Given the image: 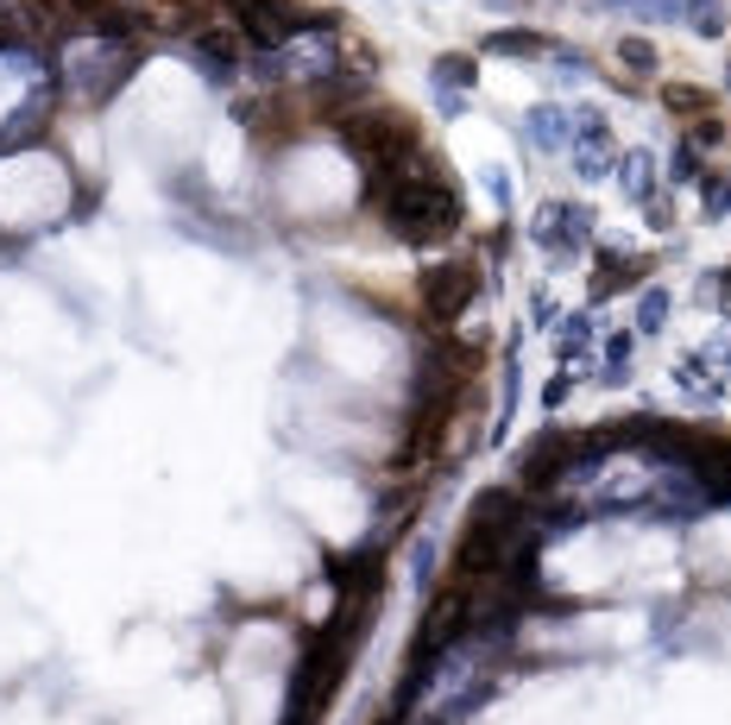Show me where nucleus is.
<instances>
[{
    "instance_id": "6e6552de",
    "label": "nucleus",
    "mask_w": 731,
    "mask_h": 725,
    "mask_svg": "<svg viewBox=\"0 0 731 725\" xmlns=\"http://www.w3.org/2000/svg\"><path fill=\"white\" fill-rule=\"evenodd\" d=\"M190 58H196V70L209 82H233V70H240V58H247V39H240V26L233 20H209L202 32H190Z\"/></svg>"
},
{
    "instance_id": "9d476101",
    "label": "nucleus",
    "mask_w": 731,
    "mask_h": 725,
    "mask_svg": "<svg viewBox=\"0 0 731 725\" xmlns=\"http://www.w3.org/2000/svg\"><path fill=\"white\" fill-rule=\"evenodd\" d=\"M473 58H461V51H448V58H435V95H442V108H461L467 89H473Z\"/></svg>"
},
{
    "instance_id": "423d86ee",
    "label": "nucleus",
    "mask_w": 731,
    "mask_h": 725,
    "mask_svg": "<svg viewBox=\"0 0 731 725\" xmlns=\"http://www.w3.org/2000/svg\"><path fill=\"white\" fill-rule=\"evenodd\" d=\"M139 58H146L139 39H89V51L70 63V89H77L89 108H101V101H114L120 89L133 82Z\"/></svg>"
},
{
    "instance_id": "7ed1b4c3",
    "label": "nucleus",
    "mask_w": 731,
    "mask_h": 725,
    "mask_svg": "<svg viewBox=\"0 0 731 725\" xmlns=\"http://www.w3.org/2000/svg\"><path fill=\"white\" fill-rule=\"evenodd\" d=\"M334 133L353 158H360V171H398L404 158L423 152V127L417 114L404 108H391V101H360V108H347L334 120Z\"/></svg>"
},
{
    "instance_id": "39448f33",
    "label": "nucleus",
    "mask_w": 731,
    "mask_h": 725,
    "mask_svg": "<svg viewBox=\"0 0 731 725\" xmlns=\"http://www.w3.org/2000/svg\"><path fill=\"white\" fill-rule=\"evenodd\" d=\"M480 284H485L480 259H442V265H429V272L417 278V322H423L429 334L454 329V322L473 310Z\"/></svg>"
},
{
    "instance_id": "0eeeda50",
    "label": "nucleus",
    "mask_w": 731,
    "mask_h": 725,
    "mask_svg": "<svg viewBox=\"0 0 731 725\" xmlns=\"http://www.w3.org/2000/svg\"><path fill=\"white\" fill-rule=\"evenodd\" d=\"M240 127H247L266 152H278V145H297V139L316 127V108H309L303 89L284 82V89H266L259 101H247V108H240Z\"/></svg>"
},
{
    "instance_id": "1a4fd4ad",
    "label": "nucleus",
    "mask_w": 731,
    "mask_h": 725,
    "mask_svg": "<svg viewBox=\"0 0 731 725\" xmlns=\"http://www.w3.org/2000/svg\"><path fill=\"white\" fill-rule=\"evenodd\" d=\"M587 234H593V215H587L580 202H549V209L537 215V240L549 246V253H580Z\"/></svg>"
},
{
    "instance_id": "4468645a",
    "label": "nucleus",
    "mask_w": 731,
    "mask_h": 725,
    "mask_svg": "<svg viewBox=\"0 0 731 725\" xmlns=\"http://www.w3.org/2000/svg\"><path fill=\"white\" fill-rule=\"evenodd\" d=\"M618 63L631 77H655V44L650 39H618Z\"/></svg>"
},
{
    "instance_id": "2eb2a0df",
    "label": "nucleus",
    "mask_w": 731,
    "mask_h": 725,
    "mask_svg": "<svg viewBox=\"0 0 731 725\" xmlns=\"http://www.w3.org/2000/svg\"><path fill=\"white\" fill-rule=\"evenodd\" d=\"M688 13H693V32H719V26H725V13H719V0H688Z\"/></svg>"
},
{
    "instance_id": "ddd939ff",
    "label": "nucleus",
    "mask_w": 731,
    "mask_h": 725,
    "mask_svg": "<svg viewBox=\"0 0 731 725\" xmlns=\"http://www.w3.org/2000/svg\"><path fill=\"white\" fill-rule=\"evenodd\" d=\"M485 51H499V58H537V51H549V39H537V32H492Z\"/></svg>"
},
{
    "instance_id": "9b49d317",
    "label": "nucleus",
    "mask_w": 731,
    "mask_h": 725,
    "mask_svg": "<svg viewBox=\"0 0 731 725\" xmlns=\"http://www.w3.org/2000/svg\"><path fill=\"white\" fill-rule=\"evenodd\" d=\"M631 284H643V259L631 253H605L593 272V296H612V291H631Z\"/></svg>"
},
{
    "instance_id": "f8f14e48",
    "label": "nucleus",
    "mask_w": 731,
    "mask_h": 725,
    "mask_svg": "<svg viewBox=\"0 0 731 725\" xmlns=\"http://www.w3.org/2000/svg\"><path fill=\"white\" fill-rule=\"evenodd\" d=\"M662 101H669L681 120H700V114H712V108H719V95H712V89H688V82H669V89H662Z\"/></svg>"
},
{
    "instance_id": "20e7f679",
    "label": "nucleus",
    "mask_w": 731,
    "mask_h": 725,
    "mask_svg": "<svg viewBox=\"0 0 731 725\" xmlns=\"http://www.w3.org/2000/svg\"><path fill=\"white\" fill-rule=\"evenodd\" d=\"M221 13L240 26V39L252 51H284L290 39L303 32H334V13H316V7H297V0H221Z\"/></svg>"
},
{
    "instance_id": "f03ea898",
    "label": "nucleus",
    "mask_w": 731,
    "mask_h": 725,
    "mask_svg": "<svg viewBox=\"0 0 731 725\" xmlns=\"http://www.w3.org/2000/svg\"><path fill=\"white\" fill-rule=\"evenodd\" d=\"M504 568H537V517L518 486H485L467 505L461 543H454V581Z\"/></svg>"
},
{
    "instance_id": "dca6fc26",
    "label": "nucleus",
    "mask_w": 731,
    "mask_h": 725,
    "mask_svg": "<svg viewBox=\"0 0 731 725\" xmlns=\"http://www.w3.org/2000/svg\"><path fill=\"white\" fill-rule=\"evenodd\" d=\"M624 190H631V197H643V190H650V158H643V152L624 158Z\"/></svg>"
},
{
    "instance_id": "f257e3e1",
    "label": "nucleus",
    "mask_w": 731,
    "mask_h": 725,
    "mask_svg": "<svg viewBox=\"0 0 731 725\" xmlns=\"http://www.w3.org/2000/svg\"><path fill=\"white\" fill-rule=\"evenodd\" d=\"M360 202L366 209H379L385 228L404 246H442V240L461 234V190H454V177L442 171V158L435 152H417L404 158L398 171H360Z\"/></svg>"
}]
</instances>
